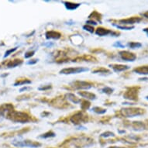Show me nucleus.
<instances>
[{
  "label": "nucleus",
  "mask_w": 148,
  "mask_h": 148,
  "mask_svg": "<svg viewBox=\"0 0 148 148\" xmlns=\"http://www.w3.org/2000/svg\"><path fill=\"white\" fill-rule=\"evenodd\" d=\"M92 109H93V111H94V112L98 113V114H104L105 112H106V109H101V108H99V107H94Z\"/></svg>",
  "instance_id": "obj_23"
},
{
  "label": "nucleus",
  "mask_w": 148,
  "mask_h": 148,
  "mask_svg": "<svg viewBox=\"0 0 148 148\" xmlns=\"http://www.w3.org/2000/svg\"><path fill=\"white\" fill-rule=\"evenodd\" d=\"M146 99L148 100V95H147V96H146Z\"/></svg>",
  "instance_id": "obj_39"
},
{
  "label": "nucleus",
  "mask_w": 148,
  "mask_h": 148,
  "mask_svg": "<svg viewBox=\"0 0 148 148\" xmlns=\"http://www.w3.org/2000/svg\"><path fill=\"white\" fill-rule=\"evenodd\" d=\"M88 68H82V67H79V68H64L60 71L61 74H64V75H71V74H78V73H82L85 71H88Z\"/></svg>",
  "instance_id": "obj_5"
},
{
  "label": "nucleus",
  "mask_w": 148,
  "mask_h": 148,
  "mask_svg": "<svg viewBox=\"0 0 148 148\" xmlns=\"http://www.w3.org/2000/svg\"><path fill=\"white\" fill-rule=\"evenodd\" d=\"M90 106V103L88 102H84L83 104H82V108L83 109H88V107Z\"/></svg>",
  "instance_id": "obj_31"
},
{
  "label": "nucleus",
  "mask_w": 148,
  "mask_h": 148,
  "mask_svg": "<svg viewBox=\"0 0 148 148\" xmlns=\"http://www.w3.org/2000/svg\"><path fill=\"white\" fill-rule=\"evenodd\" d=\"M138 88H130V89L126 91V93L123 95V97L126 99L136 101V100H137V98H138Z\"/></svg>",
  "instance_id": "obj_4"
},
{
  "label": "nucleus",
  "mask_w": 148,
  "mask_h": 148,
  "mask_svg": "<svg viewBox=\"0 0 148 148\" xmlns=\"http://www.w3.org/2000/svg\"><path fill=\"white\" fill-rule=\"evenodd\" d=\"M102 91V92H104V93H106L107 95H110V94H112V92H113V88L109 87H105Z\"/></svg>",
  "instance_id": "obj_24"
},
{
  "label": "nucleus",
  "mask_w": 148,
  "mask_h": 148,
  "mask_svg": "<svg viewBox=\"0 0 148 148\" xmlns=\"http://www.w3.org/2000/svg\"><path fill=\"white\" fill-rule=\"evenodd\" d=\"M134 71L139 74V75H148V66H141V67L134 68Z\"/></svg>",
  "instance_id": "obj_13"
},
{
  "label": "nucleus",
  "mask_w": 148,
  "mask_h": 148,
  "mask_svg": "<svg viewBox=\"0 0 148 148\" xmlns=\"http://www.w3.org/2000/svg\"><path fill=\"white\" fill-rule=\"evenodd\" d=\"M142 16L144 17H146V18H147L148 19V11L147 12H143V13H142Z\"/></svg>",
  "instance_id": "obj_35"
},
{
  "label": "nucleus",
  "mask_w": 148,
  "mask_h": 148,
  "mask_svg": "<svg viewBox=\"0 0 148 148\" xmlns=\"http://www.w3.org/2000/svg\"><path fill=\"white\" fill-rule=\"evenodd\" d=\"M87 25H93V26H96L98 24L97 23L94 21V20H88L87 22H86Z\"/></svg>",
  "instance_id": "obj_32"
},
{
  "label": "nucleus",
  "mask_w": 148,
  "mask_h": 148,
  "mask_svg": "<svg viewBox=\"0 0 148 148\" xmlns=\"http://www.w3.org/2000/svg\"><path fill=\"white\" fill-rule=\"evenodd\" d=\"M83 29H85V30H87V31H88L89 33H91V34H92V33L94 32V28H93L92 26H90V25H85V26L83 27Z\"/></svg>",
  "instance_id": "obj_25"
},
{
  "label": "nucleus",
  "mask_w": 148,
  "mask_h": 148,
  "mask_svg": "<svg viewBox=\"0 0 148 148\" xmlns=\"http://www.w3.org/2000/svg\"><path fill=\"white\" fill-rule=\"evenodd\" d=\"M73 87L77 89H89L92 88V85L89 83L83 81H76L71 84Z\"/></svg>",
  "instance_id": "obj_8"
},
{
  "label": "nucleus",
  "mask_w": 148,
  "mask_h": 148,
  "mask_svg": "<svg viewBox=\"0 0 148 148\" xmlns=\"http://www.w3.org/2000/svg\"><path fill=\"white\" fill-rule=\"evenodd\" d=\"M105 72H109V71L107 70V69H105V68H98L96 70L92 71V73H105Z\"/></svg>",
  "instance_id": "obj_26"
},
{
  "label": "nucleus",
  "mask_w": 148,
  "mask_h": 148,
  "mask_svg": "<svg viewBox=\"0 0 148 148\" xmlns=\"http://www.w3.org/2000/svg\"><path fill=\"white\" fill-rule=\"evenodd\" d=\"M143 32H145L146 34H147V36H148V28H145V29H143Z\"/></svg>",
  "instance_id": "obj_37"
},
{
  "label": "nucleus",
  "mask_w": 148,
  "mask_h": 148,
  "mask_svg": "<svg viewBox=\"0 0 148 148\" xmlns=\"http://www.w3.org/2000/svg\"><path fill=\"white\" fill-rule=\"evenodd\" d=\"M22 64V61L21 60H14V61H10L7 64L8 68H15L17 65H20Z\"/></svg>",
  "instance_id": "obj_17"
},
{
  "label": "nucleus",
  "mask_w": 148,
  "mask_h": 148,
  "mask_svg": "<svg viewBox=\"0 0 148 148\" xmlns=\"http://www.w3.org/2000/svg\"><path fill=\"white\" fill-rule=\"evenodd\" d=\"M115 27H116L117 29H124V30H130V29H134V27L132 26V27H125V26H119V25L116 24H113Z\"/></svg>",
  "instance_id": "obj_22"
},
{
  "label": "nucleus",
  "mask_w": 148,
  "mask_h": 148,
  "mask_svg": "<svg viewBox=\"0 0 148 148\" xmlns=\"http://www.w3.org/2000/svg\"><path fill=\"white\" fill-rule=\"evenodd\" d=\"M66 97H67V99H68L69 101L72 102L73 103H75V104H78V103L81 102V100L78 99L75 95H74V94H71V93H68V94H67V95H66Z\"/></svg>",
  "instance_id": "obj_16"
},
{
  "label": "nucleus",
  "mask_w": 148,
  "mask_h": 148,
  "mask_svg": "<svg viewBox=\"0 0 148 148\" xmlns=\"http://www.w3.org/2000/svg\"><path fill=\"white\" fill-rule=\"evenodd\" d=\"M127 47L131 49H136V48H140L142 47V44L138 42H130L127 44Z\"/></svg>",
  "instance_id": "obj_18"
},
{
  "label": "nucleus",
  "mask_w": 148,
  "mask_h": 148,
  "mask_svg": "<svg viewBox=\"0 0 148 148\" xmlns=\"http://www.w3.org/2000/svg\"><path fill=\"white\" fill-rule=\"evenodd\" d=\"M37 61H38V59H35V60H32V61H28L27 64H36Z\"/></svg>",
  "instance_id": "obj_33"
},
{
  "label": "nucleus",
  "mask_w": 148,
  "mask_h": 148,
  "mask_svg": "<svg viewBox=\"0 0 148 148\" xmlns=\"http://www.w3.org/2000/svg\"><path fill=\"white\" fill-rule=\"evenodd\" d=\"M113 47H118V48H125V47H126L123 44H122V43L120 41L116 42V43L113 44Z\"/></svg>",
  "instance_id": "obj_29"
},
{
  "label": "nucleus",
  "mask_w": 148,
  "mask_h": 148,
  "mask_svg": "<svg viewBox=\"0 0 148 148\" xmlns=\"http://www.w3.org/2000/svg\"><path fill=\"white\" fill-rule=\"evenodd\" d=\"M34 53H35V51H27V53H25V58H31L32 56H34Z\"/></svg>",
  "instance_id": "obj_28"
},
{
  "label": "nucleus",
  "mask_w": 148,
  "mask_h": 148,
  "mask_svg": "<svg viewBox=\"0 0 148 148\" xmlns=\"http://www.w3.org/2000/svg\"><path fill=\"white\" fill-rule=\"evenodd\" d=\"M12 144L16 147H40L41 144L36 142L30 140H23V141H14L12 142Z\"/></svg>",
  "instance_id": "obj_3"
},
{
  "label": "nucleus",
  "mask_w": 148,
  "mask_h": 148,
  "mask_svg": "<svg viewBox=\"0 0 148 148\" xmlns=\"http://www.w3.org/2000/svg\"><path fill=\"white\" fill-rule=\"evenodd\" d=\"M86 119H87V116L84 115L82 112H77L75 115H74L71 118V121L73 123L75 124H80L83 122L86 121Z\"/></svg>",
  "instance_id": "obj_7"
},
{
  "label": "nucleus",
  "mask_w": 148,
  "mask_h": 148,
  "mask_svg": "<svg viewBox=\"0 0 148 148\" xmlns=\"http://www.w3.org/2000/svg\"><path fill=\"white\" fill-rule=\"evenodd\" d=\"M109 67L113 69L114 71L116 72H120V71H123L128 70L130 67L127 65H123V64H110Z\"/></svg>",
  "instance_id": "obj_10"
},
{
  "label": "nucleus",
  "mask_w": 148,
  "mask_h": 148,
  "mask_svg": "<svg viewBox=\"0 0 148 148\" xmlns=\"http://www.w3.org/2000/svg\"><path fill=\"white\" fill-rule=\"evenodd\" d=\"M31 82L29 80H27L24 79L23 81H17L14 84V86H18V85H27V84H30Z\"/></svg>",
  "instance_id": "obj_21"
},
{
  "label": "nucleus",
  "mask_w": 148,
  "mask_h": 148,
  "mask_svg": "<svg viewBox=\"0 0 148 148\" xmlns=\"http://www.w3.org/2000/svg\"><path fill=\"white\" fill-rule=\"evenodd\" d=\"M114 34L113 32H112L111 30H109V29H104V28H102V27H99L96 29L95 31V34H97L98 36H107L109 34Z\"/></svg>",
  "instance_id": "obj_12"
},
{
  "label": "nucleus",
  "mask_w": 148,
  "mask_h": 148,
  "mask_svg": "<svg viewBox=\"0 0 148 148\" xmlns=\"http://www.w3.org/2000/svg\"><path fill=\"white\" fill-rule=\"evenodd\" d=\"M16 49H17V47H15V48L11 49V50H9V51H6V52H5V55H4V58H6L7 56H9L10 53H12V52H14V51H16Z\"/></svg>",
  "instance_id": "obj_30"
},
{
  "label": "nucleus",
  "mask_w": 148,
  "mask_h": 148,
  "mask_svg": "<svg viewBox=\"0 0 148 148\" xmlns=\"http://www.w3.org/2000/svg\"><path fill=\"white\" fill-rule=\"evenodd\" d=\"M29 89V88H27V87H25V88H23L20 89V92H23V91H26V90H28Z\"/></svg>",
  "instance_id": "obj_36"
},
{
  "label": "nucleus",
  "mask_w": 148,
  "mask_h": 148,
  "mask_svg": "<svg viewBox=\"0 0 148 148\" xmlns=\"http://www.w3.org/2000/svg\"><path fill=\"white\" fill-rule=\"evenodd\" d=\"M53 136H55V134L52 131H49L46 134H43L42 136H40V138H44V139H46V138H49V137H53Z\"/></svg>",
  "instance_id": "obj_20"
},
{
  "label": "nucleus",
  "mask_w": 148,
  "mask_h": 148,
  "mask_svg": "<svg viewBox=\"0 0 148 148\" xmlns=\"http://www.w3.org/2000/svg\"><path fill=\"white\" fill-rule=\"evenodd\" d=\"M134 128L135 130H142L144 129V126L141 122H134Z\"/></svg>",
  "instance_id": "obj_19"
},
{
  "label": "nucleus",
  "mask_w": 148,
  "mask_h": 148,
  "mask_svg": "<svg viewBox=\"0 0 148 148\" xmlns=\"http://www.w3.org/2000/svg\"><path fill=\"white\" fill-rule=\"evenodd\" d=\"M48 88H51V85H48L47 87H40L38 89L39 90H47V89H48Z\"/></svg>",
  "instance_id": "obj_34"
},
{
  "label": "nucleus",
  "mask_w": 148,
  "mask_h": 148,
  "mask_svg": "<svg viewBox=\"0 0 148 148\" xmlns=\"http://www.w3.org/2000/svg\"><path fill=\"white\" fill-rule=\"evenodd\" d=\"M140 17H131L129 19H126V20H119V23H121L122 24H134V23H138L141 21Z\"/></svg>",
  "instance_id": "obj_9"
},
{
  "label": "nucleus",
  "mask_w": 148,
  "mask_h": 148,
  "mask_svg": "<svg viewBox=\"0 0 148 148\" xmlns=\"http://www.w3.org/2000/svg\"><path fill=\"white\" fill-rule=\"evenodd\" d=\"M109 148H123V147H111Z\"/></svg>",
  "instance_id": "obj_38"
},
{
  "label": "nucleus",
  "mask_w": 148,
  "mask_h": 148,
  "mask_svg": "<svg viewBox=\"0 0 148 148\" xmlns=\"http://www.w3.org/2000/svg\"><path fill=\"white\" fill-rule=\"evenodd\" d=\"M7 116L12 121L17 122V123H27V122L29 120V117L27 114H26L24 112L14 111V110H12V111L9 112Z\"/></svg>",
  "instance_id": "obj_1"
},
{
  "label": "nucleus",
  "mask_w": 148,
  "mask_h": 148,
  "mask_svg": "<svg viewBox=\"0 0 148 148\" xmlns=\"http://www.w3.org/2000/svg\"><path fill=\"white\" fill-rule=\"evenodd\" d=\"M115 134L112 132H106V133H103V134H101V136L102 137H109V136H114Z\"/></svg>",
  "instance_id": "obj_27"
},
{
  "label": "nucleus",
  "mask_w": 148,
  "mask_h": 148,
  "mask_svg": "<svg viewBox=\"0 0 148 148\" xmlns=\"http://www.w3.org/2000/svg\"><path fill=\"white\" fill-rule=\"evenodd\" d=\"M45 36H46V38L47 40L49 39L58 40L61 37V34L56 31H48V32H47L46 34H45Z\"/></svg>",
  "instance_id": "obj_11"
},
{
  "label": "nucleus",
  "mask_w": 148,
  "mask_h": 148,
  "mask_svg": "<svg viewBox=\"0 0 148 148\" xmlns=\"http://www.w3.org/2000/svg\"><path fill=\"white\" fill-rule=\"evenodd\" d=\"M122 112L126 117H135L143 114L144 111H143V109H140V108L130 107V108L122 109Z\"/></svg>",
  "instance_id": "obj_2"
},
{
  "label": "nucleus",
  "mask_w": 148,
  "mask_h": 148,
  "mask_svg": "<svg viewBox=\"0 0 148 148\" xmlns=\"http://www.w3.org/2000/svg\"><path fill=\"white\" fill-rule=\"evenodd\" d=\"M78 94L81 96H82L83 98H85V99H90V100H93L95 99V98H96V95L95 94H93V93H91V92H78Z\"/></svg>",
  "instance_id": "obj_14"
},
{
  "label": "nucleus",
  "mask_w": 148,
  "mask_h": 148,
  "mask_svg": "<svg viewBox=\"0 0 148 148\" xmlns=\"http://www.w3.org/2000/svg\"><path fill=\"white\" fill-rule=\"evenodd\" d=\"M64 4L65 5L66 9L68 10H76L77 8H78L80 6V4H79V3L75 4V3H71V2H64Z\"/></svg>",
  "instance_id": "obj_15"
},
{
  "label": "nucleus",
  "mask_w": 148,
  "mask_h": 148,
  "mask_svg": "<svg viewBox=\"0 0 148 148\" xmlns=\"http://www.w3.org/2000/svg\"><path fill=\"white\" fill-rule=\"evenodd\" d=\"M119 56L121 57V58L125 61H134L136 58V56L134 53H131L127 51H120Z\"/></svg>",
  "instance_id": "obj_6"
}]
</instances>
